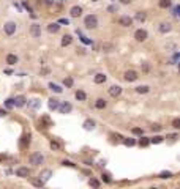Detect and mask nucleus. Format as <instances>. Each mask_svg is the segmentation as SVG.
<instances>
[{
    "label": "nucleus",
    "instance_id": "5701e85b",
    "mask_svg": "<svg viewBox=\"0 0 180 189\" xmlns=\"http://www.w3.org/2000/svg\"><path fill=\"white\" fill-rule=\"evenodd\" d=\"M95 107H96V109H104V107H106V101H104L103 98L96 99V103H95Z\"/></svg>",
    "mask_w": 180,
    "mask_h": 189
},
{
    "label": "nucleus",
    "instance_id": "ddd939ff",
    "mask_svg": "<svg viewBox=\"0 0 180 189\" xmlns=\"http://www.w3.org/2000/svg\"><path fill=\"white\" fill-rule=\"evenodd\" d=\"M16 175L21 176V178H27V176H29V169L27 167H19L16 170Z\"/></svg>",
    "mask_w": 180,
    "mask_h": 189
},
{
    "label": "nucleus",
    "instance_id": "1a4fd4ad",
    "mask_svg": "<svg viewBox=\"0 0 180 189\" xmlns=\"http://www.w3.org/2000/svg\"><path fill=\"white\" fill-rule=\"evenodd\" d=\"M73 106L70 103H62L60 106H58V110H60V114H68V112H71Z\"/></svg>",
    "mask_w": 180,
    "mask_h": 189
},
{
    "label": "nucleus",
    "instance_id": "8fccbe9b",
    "mask_svg": "<svg viewBox=\"0 0 180 189\" xmlns=\"http://www.w3.org/2000/svg\"><path fill=\"white\" fill-rule=\"evenodd\" d=\"M120 3L122 5H128V3H131V0H120Z\"/></svg>",
    "mask_w": 180,
    "mask_h": 189
},
{
    "label": "nucleus",
    "instance_id": "7c9ffc66",
    "mask_svg": "<svg viewBox=\"0 0 180 189\" xmlns=\"http://www.w3.org/2000/svg\"><path fill=\"white\" fill-rule=\"evenodd\" d=\"M49 146H51V150H54V151H57V150H60V144L58 142H56V140H52L49 144Z\"/></svg>",
    "mask_w": 180,
    "mask_h": 189
},
{
    "label": "nucleus",
    "instance_id": "c85d7f7f",
    "mask_svg": "<svg viewBox=\"0 0 180 189\" xmlns=\"http://www.w3.org/2000/svg\"><path fill=\"white\" fill-rule=\"evenodd\" d=\"M49 88H51L52 91H56V93H62V88L58 87L57 84H54V82H51V84H49Z\"/></svg>",
    "mask_w": 180,
    "mask_h": 189
},
{
    "label": "nucleus",
    "instance_id": "603ef678",
    "mask_svg": "<svg viewBox=\"0 0 180 189\" xmlns=\"http://www.w3.org/2000/svg\"><path fill=\"white\" fill-rule=\"evenodd\" d=\"M46 2H48V3H52V0H46Z\"/></svg>",
    "mask_w": 180,
    "mask_h": 189
},
{
    "label": "nucleus",
    "instance_id": "473e14b6",
    "mask_svg": "<svg viewBox=\"0 0 180 189\" xmlns=\"http://www.w3.org/2000/svg\"><path fill=\"white\" fill-rule=\"evenodd\" d=\"M123 144L127 146H133L136 144V140H134V139H123Z\"/></svg>",
    "mask_w": 180,
    "mask_h": 189
},
{
    "label": "nucleus",
    "instance_id": "f03ea898",
    "mask_svg": "<svg viewBox=\"0 0 180 189\" xmlns=\"http://www.w3.org/2000/svg\"><path fill=\"white\" fill-rule=\"evenodd\" d=\"M29 162L32 165H40L44 162V156L41 155V153H32V155L29 156Z\"/></svg>",
    "mask_w": 180,
    "mask_h": 189
},
{
    "label": "nucleus",
    "instance_id": "7ed1b4c3",
    "mask_svg": "<svg viewBox=\"0 0 180 189\" xmlns=\"http://www.w3.org/2000/svg\"><path fill=\"white\" fill-rule=\"evenodd\" d=\"M147 36H148V33H147V30H144V29L136 30V33H134V40H136V41H139V43L146 41V40H147Z\"/></svg>",
    "mask_w": 180,
    "mask_h": 189
},
{
    "label": "nucleus",
    "instance_id": "3c124183",
    "mask_svg": "<svg viewBox=\"0 0 180 189\" xmlns=\"http://www.w3.org/2000/svg\"><path fill=\"white\" fill-rule=\"evenodd\" d=\"M5 115H6V112H5V110H2V109H0V117H5Z\"/></svg>",
    "mask_w": 180,
    "mask_h": 189
},
{
    "label": "nucleus",
    "instance_id": "de8ad7c7",
    "mask_svg": "<svg viewBox=\"0 0 180 189\" xmlns=\"http://www.w3.org/2000/svg\"><path fill=\"white\" fill-rule=\"evenodd\" d=\"M58 22H60V24H66V25L70 24V21H68V19H60V21H58Z\"/></svg>",
    "mask_w": 180,
    "mask_h": 189
},
{
    "label": "nucleus",
    "instance_id": "39448f33",
    "mask_svg": "<svg viewBox=\"0 0 180 189\" xmlns=\"http://www.w3.org/2000/svg\"><path fill=\"white\" fill-rule=\"evenodd\" d=\"M3 29H5V33L8 35V36H11V35H13L14 32H16V24H14V22H6L5 25H3Z\"/></svg>",
    "mask_w": 180,
    "mask_h": 189
},
{
    "label": "nucleus",
    "instance_id": "864d4df0",
    "mask_svg": "<svg viewBox=\"0 0 180 189\" xmlns=\"http://www.w3.org/2000/svg\"><path fill=\"white\" fill-rule=\"evenodd\" d=\"M58 2H65V0H58Z\"/></svg>",
    "mask_w": 180,
    "mask_h": 189
},
{
    "label": "nucleus",
    "instance_id": "6e6552de",
    "mask_svg": "<svg viewBox=\"0 0 180 189\" xmlns=\"http://www.w3.org/2000/svg\"><path fill=\"white\" fill-rule=\"evenodd\" d=\"M30 33H32V36L35 38H40L41 36V29L38 24H32V27H30Z\"/></svg>",
    "mask_w": 180,
    "mask_h": 189
},
{
    "label": "nucleus",
    "instance_id": "4be33fe9",
    "mask_svg": "<svg viewBox=\"0 0 180 189\" xmlns=\"http://www.w3.org/2000/svg\"><path fill=\"white\" fill-rule=\"evenodd\" d=\"M147 19V14L144 13V11H138L136 13V21H139V22H144Z\"/></svg>",
    "mask_w": 180,
    "mask_h": 189
},
{
    "label": "nucleus",
    "instance_id": "0eeeda50",
    "mask_svg": "<svg viewBox=\"0 0 180 189\" xmlns=\"http://www.w3.org/2000/svg\"><path fill=\"white\" fill-rule=\"evenodd\" d=\"M119 24L122 25V27H131L133 17H130V16H122V17L119 19Z\"/></svg>",
    "mask_w": 180,
    "mask_h": 189
},
{
    "label": "nucleus",
    "instance_id": "9d476101",
    "mask_svg": "<svg viewBox=\"0 0 180 189\" xmlns=\"http://www.w3.org/2000/svg\"><path fill=\"white\" fill-rule=\"evenodd\" d=\"M158 30L161 33H167V32H171V30H172V25L169 24V22H161L160 27H158Z\"/></svg>",
    "mask_w": 180,
    "mask_h": 189
},
{
    "label": "nucleus",
    "instance_id": "6ab92c4d",
    "mask_svg": "<svg viewBox=\"0 0 180 189\" xmlns=\"http://www.w3.org/2000/svg\"><path fill=\"white\" fill-rule=\"evenodd\" d=\"M58 106H60V101L58 99H49V109L51 110H56V109H58Z\"/></svg>",
    "mask_w": 180,
    "mask_h": 189
},
{
    "label": "nucleus",
    "instance_id": "aec40b11",
    "mask_svg": "<svg viewBox=\"0 0 180 189\" xmlns=\"http://www.w3.org/2000/svg\"><path fill=\"white\" fill-rule=\"evenodd\" d=\"M93 80H95V84H104V82H106V76H104L103 73H98Z\"/></svg>",
    "mask_w": 180,
    "mask_h": 189
},
{
    "label": "nucleus",
    "instance_id": "09e8293b",
    "mask_svg": "<svg viewBox=\"0 0 180 189\" xmlns=\"http://www.w3.org/2000/svg\"><path fill=\"white\" fill-rule=\"evenodd\" d=\"M41 74H49V69L48 68H43L41 69Z\"/></svg>",
    "mask_w": 180,
    "mask_h": 189
},
{
    "label": "nucleus",
    "instance_id": "a878e982",
    "mask_svg": "<svg viewBox=\"0 0 180 189\" xmlns=\"http://www.w3.org/2000/svg\"><path fill=\"white\" fill-rule=\"evenodd\" d=\"M150 90L147 85H141V87H136V91H138L139 95H144V93H147V91Z\"/></svg>",
    "mask_w": 180,
    "mask_h": 189
},
{
    "label": "nucleus",
    "instance_id": "4468645a",
    "mask_svg": "<svg viewBox=\"0 0 180 189\" xmlns=\"http://www.w3.org/2000/svg\"><path fill=\"white\" fill-rule=\"evenodd\" d=\"M70 14H71V17H79L82 14V8L81 6H73V8L70 10Z\"/></svg>",
    "mask_w": 180,
    "mask_h": 189
},
{
    "label": "nucleus",
    "instance_id": "4c0bfd02",
    "mask_svg": "<svg viewBox=\"0 0 180 189\" xmlns=\"http://www.w3.org/2000/svg\"><path fill=\"white\" fill-rule=\"evenodd\" d=\"M63 84H65V87H71V85H73V79H71V77H66V79L63 80Z\"/></svg>",
    "mask_w": 180,
    "mask_h": 189
},
{
    "label": "nucleus",
    "instance_id": "393cba45",
    "mask_svg": "<svg viewBox=\"0 0 180 189\" xmlns=\"http://www.w3.org/2000/svg\"><path fill=\"white\" fill-rule=\"evenodd\" d=\"M103 51L104 52H112V51H114V44H112V43H104L103 44Z\"/></svg>",
    "mask_w": 180,
    "mask_h": 189
},
{
    "label": "nucleus",
    "instance_id": "c756f323",
    "mask_svg": "<svg viewBox=\"0 0 180 189\" xmlns=\"http://www.w3.org/2000/svg\"><path fill=\"white\" fill-rule=\"evenodd\" d=\"M148 144H150V139H147V137H141L139 139V145L141 146H147Z\"/></svg>",
    "mask_w": 180,
    "mask_h": 189
},
{
    "label": "nucleus",
    "instance_id": "72a5a7b5",
    "mask_svg": "<svg viewBox=\"0 0 180 189\" xmlns=\"http://www.w3.org/2000/svg\"><path fill=\"white\" fill-rule=\"evenodd\" d=\"M131 131H133V134H136V136H142V134H144L142 128H133Z\"/></svg>",
    "mask_w": 180,
    "mask_h": 189
},
{
    "label": "nucleus",
    "instance_id": "f704fd0d",
    "mask_svg": "<svg viewBox=\"0 0 180 189\" xmlns=\"http://www.w3.org/2000/svg\"><path fill=\"white\" fill-rule=\"evenodd\" d=\"M89 183H90V186H93V188H100V181L95 180V178H92V180L89 181Z\"/></svg>",
    "mask_w": 180,
    "mask_h": 189
},
{
    "label": "nucleus",
    "instance_id": "412c9836",
    "mask_svg": "<svg viewBox=\"0 0 180 189\" xmlns=\"http://www.w3.org/2000/svg\"><path fill=\"white\" fill-rule=\"evenodd\" d=\"M93 128H95V121H93V120H85L84 121V129L92 131Z\"/></svg>",
    "mask_w": 180,
    "mask_h": 189
},
{
    "label": "nucleus",
    "instance_id": "c9c22d12",
    "mask_svg": "<svg viewBox=\"0 0 180 189\" xmlns=\"http://www.w3.org/2000/svg\"><path fill=\"white\" fill-rule=\"evenodd\" d=\"M171 176H172V173L171 172H166V170L160 173V178H171Z\"/></svg>",
    "mask_w": 180,
    "mask_h": 189
},
{
    "label": "nucleus",
    "instance_id": "a18cd8bd",
    "mask_svg": "<svg viewBox=\"0 0 180 189\" xmlns=\"http://www.w3.org/2000/svg\"><path fill=\"white\" fill-rule=\"evenodd\" d=\"M141 66H142V69H144V71H148V69H150V66H148L147 63H142V65H141Z\"/></svg>",
    "mask_w": 180,
    "mask_h": 189
},
{
    "label": "nucleus",
    "instance_id": "c03bdc74",
    "mask_svg": "<svg viewBox=\"0 0 180 189\" xmlns=\"http://www.w3.org/2000/svg\"><path fill=\"white\" fill-rule=\"evenodd\" d=\"M179 10H180V8H179V6H174V13H172V14H174V16H175V17H177V16H179Z\"/></svg>",
    "mask_w": 180,
    "mask_h": 189
},
{
    "label": "nucleus",
    "instance_id": "58836bf2",
    "mask_svg": "<svg viewBox=\"0 0 180 189\" xmlns=\"http://www.w3.org/2000/svg\"><path fill=\"white\" fill-rule=\"evenodd\" d=\"M172 126H174L175 129H179V128H180V120H179V118H175V120L172 121Z\"/></svg>",
    "mask_w": 180,
    "mask_h": 189
},
{
    "label": "nucleus",
    "instance_id": "cd10ccee",
    "mask_svg": "<svg viewBox=\"0 0 180 189\" xmlns=\"http://www.w3.org/2000/svg\"><path fill=\"white\" fill-rule=\"evenodd\" d=\"M172 5L171 0H160V8H169Z\"/></svg>",
    "mask_w": 180,
    "mask_h": 189
},
{
    "label": "nucleus",
    "instance_id": "2f4dec72",
    "mask_svg": "<svg viewBox=\"0 0 180 189\" xmlns=\"http://www.w3.org/2000/svg\"><path fill=\"white\" fill-rule=\"evenodd\" d=\"M161 142H163V137H160V136H155L150 139V144H161Z\"/></svg>",
    "mask_w": 180,
    "mask_h": 189
},
{
    "label": "nucleus",
    "instance_id": "37998d69",
    "mask_svg": "<svg viewBox=\"0 0 180 189\" xmlns=\"http://www.w3.org/2000/svg\"><path fill=\"white\" fill-rule=\"evenodd\" d=\"M13 99H6V107H13Z\"/></svg>",
    "mask_w": 180,
    "mask_h": 189
},
{
    "label": "nucleus",
    "instance_id": "a211bd4d",
    "mask_svg": "<svg viewBox=\"0 0 180 189\" xmlns=\"http://www.w3.org/2000/svg\"><path fill=\"white\" fill-rule=\"evenodd\" d=\"M6 63L8 65H16L18 63V57L14 55V54H8V55H6Z\"/></svg>",
    "mask_w": 180,
    "mask_h": 189
},
{
    "label": "nucleus",
    "instance_id": "79ce46f5",
    "mask_svg": "<svg viewBox=\"0 0 180 189\" xmlns=\"http://www.w3.org/2000/svg\"><path fill=\"white\" fill-rule=\"evenodd\" d=\"M108 11H111V13H114V11H117V6H115V5H111V6H109V8H108Z\"/></svg>",
    "mask_w": 180,
    "mask_h": 189
},
{
    "label": "nucleus",
    "instance_id": "f257e3e1",
    "mask_svg": "<svg viewBox=\"0 0 180 189\" xmlns=\"http://www.w3.org/2000/svg\"><path fill=\"white\" fill-rule=\"evenodd\" d=\"M84 25L87 27V29H96V27H98V17H96L95 14H89V16L84 19Z\"/></svg>",
    "mask_w": 180,
    "mask_h": 189
},
{
    "label": "nucleus",
    "instance_id": "49530a36",
    "mask_svg": "<svg viewBox=\"0 0 180 189\" xmlns=\"http://www.w3.org/2000/svg\"><path fill=\"white\" fill-rule=\"evenodd\" d=\"M160 129H161V126H160V125H153V126H152V131H160Z\"/></svg>",
    "mask_w": 180,
    "mask_h": 189
},
{
    "label": "nucleus",
    "instance_id": "2eb2a0df",
    "mask_svg": "<svg viewBox=\"0 0 180 189\" xmlns=\"http://www.w3.org/2000/svg\"><path fill=\"white\" fill-rule=\"evenodd\" d=\"M41 123H43L41 126H44V128H51V126H52V120H51L48 115H43L41 117Z\"/></svg>",
    "mask_w": 180,
    "mask_h": 189
},
{
    "label": "nucleus",
    "instance_id": "dca6fc26",
    "mask_svg": "<svg viewBox=\"0 0 180 189\" xmlns=\"http://www.w3.org/2000/svg\"><path fill=\"white\" fill-rule=\"evenodd\" d=\"M58 30H60V25H58L57 22H52V24L48 25V32L49 33H57Z\"/></svg>",
    "mask_w": 180,
    "mask_h": 189
},
{
    "label": "nucleus",
    "instance_id": "a19ab883",
    "mask_svg": "<svg viewBox=\"0 0 180 189\" xmlns=\"http://www.w3.org/2000/svg\"><path fill=\"white\" fill-rule=\"evenodd\" d=\"M103 180L106 181V183H111V178H109V175H108V173H103Z\"/></svg>",
    "mask_w": 180,
    "mask_h": 189
},
{
    "label": "nucleus",
    "instance_id": "5fc2aeb1",
    "mask_svg": "<svg viewBox=\"0 0 180 189\" xmlns=\"http://www.w3.org/2000/svg\"><path fill=\"white\" fill-rule=\"evenodd\" d=\"M92 2H96V0H92Z\"/></svg>",
    "mask_w": 180,
    "mask_h": 189
},
{
    "label": "nucleus",
    "instance_id": "9b49d317",
    "mask_svg": "<svg viewBox=\"0 0 180 189\" xmlns=\"http://www.w3.org/2000/svg\"><path fill=\"white\" fill-rule=\"evenodd\" d=\"M25 101H27V99H25V96H18V98L16 99H13V104H14V106H16V107H22V106H25Z\"/></svg>",
    "mask_w": 180,
    "mask_h": 189
},
{
    "label": "nucleus",
    "instance_id": "e433bc0d",
    "mask_svg": "<svg viewBox=\"0 0 180 189\" xmlns=\"http://www.w3.org/2000/svg\"><path fill=\"white\" fill-rule=\"evenodd\" d=\"M32 184H33V186H37V188H41L44 183H43L41 180H32Z\"/></svg>",
    "mask_w": 180,
    "mask_h": 189
},
{
    "label": "nucleus",
    "instance_id": "bb28decb",
    "mask_svg": "<svg viewBox=\"0 0 180 189\" xmlns=\"http://www.w3.org/2000/svg\"><path fill=\"white\" fill-rule=\"evenodd\" d=\"M85 98H87V95H85L82 90H77L76 91V99H79V101H85Z\"/></svg>",
    "mask_w": 180,
    "mask_h": 189
},
{
    "label": "nucleus",
    "instance_id": "20e7f679",
    "mask_svg": "<svg viewBox=\"0 0 180 189\" xmlns=\"http://www.w3.org/2000/svg\"><path fill=\"white\" fill-rule=\"evenodd\" d=\"M138 73L134 71V69H128L127 73H125V80L127 82H134V80H138Z\"/></svg>",
    "mask_w": 180,
    "mask_h": 189
},
{
    "label": "nucleus",
    "instance_id": "f3484780",
    "mask_svg": "<svg viewBox=\"0 0 180 189\" xmlns=\"http://www.w3.org/2000/svg\"><path fill=\"white\" fill-rule=\"evenodd\" d=\"M71 41H73V38H71V35H65L63 38H62V46H63V47H66V46H70L71 44Z\"/></svg>",
    "mask_w": 180,
    "mask_h": 189
},
{
    "label": "nucleus",
    "instance_id": "b1692460",
    "mask_svg": "<svg viewBox=\"0 0 180 189\" xmlns=\"http://www.w3.org/2000/svg\"><path fill=\"white\" fill-rule=\"evenodd\" d=\"M30 144V134H25V136L24 137H22V142H21V146H22V148H25V146L27 145H29Z\"/></svg>",
    "mask_w": 180,
    "mask_h": 189
},
{
    "label": "nucleus",
    "instance_id": "ea45409f",
    "mask_svg": "<svg viewBox=\"0 0 180 189\" xmlns=\"http://www.w3.org/2000/svg\"><path fill=\"white\" fill-rule=\"evenodd\" d=\"M62 164H63L65 167H66V165H68V167H74V164L71 162V161H63V162H62Z\"/></svg>",
    "mask_w": 180,
    "mask_h": 189
},
{
    "label": "nucleus",
    "instance_id": "f8f14e48",
    "mask_svg": "<svg viewBox=\"0 0 180 189\" xmlns=\"http://www.w3.org/2000/svg\"><path fill=\"white\" fill-rule=\"evenodd\" d=\"M51 175H52V172H51L49 169H46V170H43V172L40 173V180L43 181V183H46V181L51 178Z\"/></svg>",
    "mask_w": 180,
    "mask_h": 189
},
{
    "label": "nucleus",
    "instance_id": "423d86ee",
    "mask_svg": "<svg viewBox=\"0 0 180 189\" xmlns=\"http://www.w3.org/2000/svg\"><path fill=\"white\" fill-rule=\"evenodd\" d=\"M108 91H109V95H111L112 98H117V96L122 93V87L120 85H112V87H109Z\"/></svg>",
    "mask_w": 180,
    "mask_h": 189
}]
</instances>
